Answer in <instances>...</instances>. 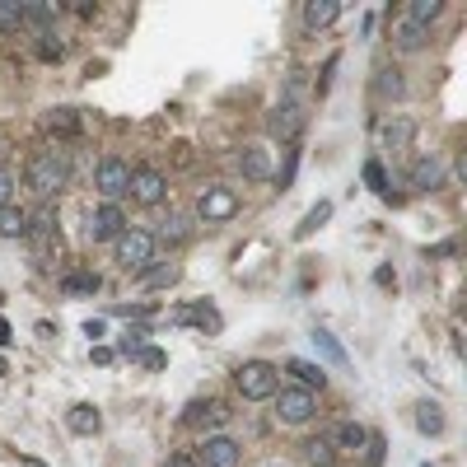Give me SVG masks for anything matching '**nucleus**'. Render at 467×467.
Masks as SVG:
<instances>
[{
  "label": "nucleus",
  "instance_id": "22",
  "mask_svg": "<svg viewBox=\"0 0 467 467\" xmlns=\"http://www.w3.org/2000/svg\"><path fill=\"white\" fill-rule=\"evenodd\" d=\"M393 43H397V52H421L425 43H430V29H421V24H397Z\"/></svg>",
  "mask_w": 467,
  "mask_h": 467
},
{
  "label": "nucleus",
  "instance_id": "19",
  "mask_svg": "<svg viewBox=\"0 0 467 467\" xmlns=\"http://www.w3.org/2000/svg\"><path fill=\"white\" fill-rule=\"evenodd\" d=\"M98 271H66L61 276V295H98Z\"/></svg>",
  "mask_w": 467,
  "mask_h": 467
},
{
  "label": "nucleus",
  "instance_id": "7",
  "mask_svg": "<svg viewBox=\"0 0 467 467\" xmlns=\"http://www.w3.org/2000/svg\"><path fill=\"white\" fill-rule=\"evenodd\" d=\"M127 182H131V164H127V159H117V154L98 159L94 188H98V196H104V201H113V206H117V196H127Z\"/></svg>",
  "mask_w": 467,
  "mask_h": 467
},
{
  "label": "nucleus",
  "instance_id": "5",
  "mask_svg": "<svg viewBox=\"0 0 467 467\" xmlns=\"http://www.w3.org/2000/svg\"><path fill=\"white\" fill-rule=\"evenodd\" d=\"M85 234L94 243H117L127 234V215H121V206H113V201H98V206H89V215H85Z\"/></svg>",
  "mask_w": 467,
  "mask_h": 467
},
{
  "label": "nucleus",
  "instance_id": "27",
  "mask_svg": "<svg viewBox=\"0 0 467 467\" xmlns=\"http://www.w3.org/2000/svg\"><path fill=\"white\" fill-rule=\"evenodd\" d=\"M178 267H146L140 271V286H150V290H164V286H178Z\"/></svg>",
  "mask_w": 467,
  "mask_h": 467
},
{
  "label": "nucleus",
  "instance_id": "25",
  "mask_svg": "<svg viewBox=\"0 0 467 467\" xmlns=\"http://www.w3.org/2000/svg\"><path fill=\"white\" fill-rule=\"evenodd\" d=\"M304 458H309L313 467H337V449H332V439H328V435H318V439L304 444Z\"/></svg>",
  "mask_w": 467,
  "mask_h": 467
},
{
  "label": "nucleus",
  "instance_id": "33",
  "mask_svg": "<svg viewBox=\"0 0 467 467\" xmlns=\"http://www.w3.org/2000/svg\"><path fill=\"white\" fill-rule=\"evenodd\" d=\"M131 360H136V364H146V370H164V364H169V355H164V351H154V346L131 351Z\"/></svg>",
  "mask_w": 467,
  "mask_h": 467
},
{
  "label": "nucleus",
  "instance_id": "39",
  "mask_svg": "<svg viewBox=\"0 0 467 467\" xmlns=\"http://www.w3.org/2000/svg\"><path fill=\"white\" fill-rule=\"evenodd\" d=\"M295 164H299V150L290 146V150H286V169H280V188H286V182L295 178Z\"/></svg>",
  "mask_w": 467,
  "mask_h": 467
},
{
  "label": "nucleus",
  "instance_id": "12",
  "mask_svg": "<svg viewBox=\"0 0 467 467\" xmlns=\"http://www.w3.org/2000/svg\"><path fill=\"white\" fill-rule=\"evenodd\" d=\"M225 407L220 402H188V412H182V425H192V430H211V425H225Z\"/></svg>",
  "mask_w": 467,
  "mask_h": 467
},
{
  "label": "nucleus",
  "instance_id": "8",
  "mask_svg": "<svg viewBox=\"0 0 467 467\" xmlns=\"http://www.w3.org/2000/svg\"><path fill=\"white\" fill-rule=\"evenodd\" d=\"M127 192H131L136 206H164V196H169V178L159 173V169H131Z\"/></svg>",
  "mask_w": 467,
  "mask_h": 467
},
{
  "label": "nucleus",
  "instance_id": "2",
  "mask_svg": "<svg viewBox=\"0 0 467 467\" xmlns=\"http://www.w3.org/2000/svg\"><path fill=\"white\" fill-rule=\"evenodd\" d=\"M234 383H238V393L248 402H267V397L280 393V370L267 364V360H248V364H238Z\"/></svg>",
  "mask_w": 467,
  "mask_h": 467
},
{
  "label": "nucleus",
  "instance_id": "42",
  "mask_svg": "<svg viewBox=\"0 0 467 467\" xmlns=\"http://www.w3.org/2000/svg\"><path fill=\"white\" fill-rule=\"evenodd\" d=\"M10 341H14V337H10V322L0 318V346H10Z\"/></svg>",
  "mask_w": 467,
  "mask_h": 467
},
{
  "label": "nucleus",
  "instance_id": "35",
  "mask_svg": "<svg viewBox=\"0 0 467 467\" xmlns=\"http://www.w3.org/2000/svg\"><path fill=\"white\" fill-rule=\"evenodd\" d=\"M402 71H379V94H393V98H402Z\"/></svg>",
  "mask_w": 467,
  "mask_h": 467
},
{
  "label": "nucleus",
  "instance_id": "23",
  "mask_svg": "<svg viewBox=\"0 0 467 467\" xmlns=\"http://www.w3.org/2000/svg\"><path fill=\"white\" fill-rule=\"evenodd\" d=\"M416 430L421 435H444V407L439 402H421L416 407Z\"/></svg>",
  "mask_w": 467,
  "mask_h": 467
},
{
  "label": "nucleus",
  "instance_id": "1",
  "mask_svg": "<svg viewBox=\"0 0 467 467\" xmlns=\"http://www.w3.org/2000/svg\"><path fill=\"white\" fill-rule=\"evenodd\" d=\"M24 178H29V188L38 192V196H56L61 188H66V178H71V169H66V159H61L56 150H38L33 159H29V169H24Z\"/></svg>",
  "mask_w": 467,
  "mask_h": 467
},
{
  "label": "nucleus",
  "instance_id": "17",
  "mask_svg": "<svg viewBox=\"0 0 467 467\" xmlns=\"http://www.w3.org/2000/svg\"><path fill=\"white\" fill-rule=\"evenodd\" d=\"M337 19H341V5H337V0H309V5H304V29H332L337 24Z\"/></svg>",
  "mask_w": 467,
  "mask_h": 467
},
{
  "label": "nucleus",
  "instance_id": "16",
  "mask_svg": "<svg viewBox=\"0 0 467 467\" xmlns=\"http://www.w3.org/2000/svg\"><path fill=\"white\" fill-rule=\"evenodd\" d=\"M383 150H407L412 140H416V121L412 117H393V121H383Z\"/></svg>",
  "mask_w": 467,
  "mask_h": 467
},
{
  "label": "nucleus",
  "instance_id": "14",
  "mask_svg": "<svg viewBox=\"0 0 467 467\" xmlns=\"http://www.w3.org/2000/svg\"><path fill=\"white\" fill-rule=\"evenodd\" d=\"M328 439H332V449H337V454H360L364 444H370V430H364L360 421H341Z\"/></svg>",
  "mask_w": 467,
  "mask_h": 467
},
{
  "label": "nucleus",
  "instance_id": "6",
  "mask_svg": "<svg viewBox=\"0 0 467 467\" xmlns=\"http://www.w3.org/2000/svg\"><path fill=\"white\" fill-rule=\"evenodd\" d=\"M318 416V397L309 388H280L276 393V421L280 425H309Z\"/></svg>",
  "mask_w": 467,
  "mask_h": 467
},
{
  "label": "nucleus",
  "instance_id": "3",
  "mask_svg": "<svg viewBox=\"0 0 467 467\" xmlns=\"http://www.w3.org/2000/svg\"><path fill=\"white\" fill-rule=\"evenodd\" d=\"M238 215V192L225 188V182H211L206 192L196 196V220L201 225H225V220Z\"/></svg>",
  "mask_w": 467,
  "mask_h": 467
},
{
  "label": "nucleus",
  "instance_id": "13",
  "mask_svg": "<svg viewBox=\"0 0 467 467\" xmlns=\"http://www.w3.org/2000/svg\"><path fill=\"white\" fill-rule=\"evenodd\" d=\"M24 238L38 243V253H47L52 238H56V211H52V206H38V211L29 215V234H24Z\"/></svg>",
  "mask_w": 467,
  "mask_h": 467
},
{
  "label": "nucleus",
  "instance_id": "4",
  "mask_svg": "<svg viewBox=\"0 0 467 467\" xmlns=\"http://www.w3.org/2000/svg\"><path fill=\"white\" fill-rule=\"evenodd\" d=\"M113 253H117V262H121V271H131V276H140L154 262V234H146V229H127L117 243H113Z\"/></svg>",
  "mask_w": 467,
  "mask_h": 467
},
{
  "label": "nucleus",
  "instance_id": "10",
  "mask_svg": "<svg viewBox=\"0 0 467 467\" xmlns=\"http://www.w3.org/2000/svg\"><path fill=\"white\" fill-rule=\"evenodd\" d=\"M267 131H271L276 140H286V146H295V136L304 131V113H299V104H295V98H286V104H276V108H271V117H267Z\"/></svg>",
  "mask_w": 467,
  "mask_h": 467
},
{
  "label": "nucleus",
  "instance_id": "40",
  "mask_svg": "<svg viewBox=\"0 0 467 467\" xmlns=\"http://www.w3.org/2000/svg\"><path fill=\"white\" fill-rule=\"evenodd\" d=\"M164 467H196V458H192V454H173Z\"/></svg>",
  "mask_w": 467,
  "mask_h": 467
},
{
  "label": "nucleus",
  "instance_id": "41",
  "mask_svg": "<svg viewBox=\"0 0 467 467\" xmlns=\"http://www.w3.org/2000/svg\"><path fill=\"white\" fill-rule=\"evenodd\" d=\"M374 280H379V286H397V276H393L388 267H379V271H374Z\"/></svg>",
  "mask_w": 467,
  "mask_h": 467
},
{
  "label": "nucleus",
  "instance_id": "26",
  "mask_svg": "<svg viewBox=\"0 0 467 467\" xmlns=\"http://www.w3.org/2000/svg\"><path fill=\"white\" fill-rule=\"evenodd\" d=\"M439 14H444V0H412V10H407V24H421V29H430Z\"/></svg>",
  "mask_w": 467,
  "mask_h": 467
},
{
  "label": "nucleus",
  "instance_id": "38",
  "mask_svg": "<svg viewBox=\"0 0 467 467\" xmlns=\"http://www.w3.org/2000/svg\"><path fill=\"white\" fill-rule=\"evenodd\" d=\"M38 56H43V61H61L66 52H61V43H52V38H43V43H38Z\"/></svg>",
  "mask_w": 467,
  "mask_h": 467
},
{
  "label": "nucleus",
  "instance_id": "31",
  "mask_svg": "<svg viewBox=\"0 0 467 467\" xmlns=\"http://www.w3.org/2000/svg\"><path fill=\"white\" fill-rule=\"evenodd\" d=\"M364 182H370V192L388 196V173H383V164H379V159H370V164H364Z\"/></svg>",
  "mask_w": 467,
  "mask_h": 467
},
{
  "label": "nucleus",
  "instance_id": "34",
  "mask_svg": "<svg viewBox=\"0 0 467 467\" xmlns=\"http://www.w3.org/2000/svg\"><path fill=\"white\" fill-rule=\"evenodd\" d=\"M192 234V220H182V215H173L169 220V225H164V234H159V238H164V243H182V238H188Z\"/></svg>",
  "mask_w": 467,
  "mask_h": 467
},
{
  "label": "nucleus",
  "instance_id": "11",
  "mask_svg": "<svg viewBox=\"0 0 467 467\" xmlns=\"http://www.w3.org/2000/svg\"><path fill=\"white\" fill-rule=\"evenodd\" d=\"M238 169L248 182H267L271 178V150L267 146H243L238 150Z\"/></svg>",
  "mask_w": 467,
  "mask_h": 467
},
{
  "label": "nucleus",
  "instance_id": "21",
  "mask_svg": "<svg viewBox=\"0 0 467 467\" xmlns=\"http://www.w3.org/2000/svg\"><path fill=\"white\" fill-rule=\"evenodd\" d=\"M29 234V211L0 206V238H24Z\"/></svg>",
  "mask_w": 467,
  "mask_h": 467
},
{
  "label": "nucleus",
  "instance_id": "28",
  "mask_svg": "<svg viewBox=\"0 0 467 467\" xmlns=\"http://www.w3.org/2000/svg\"><path fill=\"white\" fill-rule=\"evenodd\" d=\"M332 215V201H318V206L309 211V215H304V225L295 229V238H309L313 229H322V220H328Z\"/></svg>",
  "mask_w": 467,
  "mask_h": 467
},
{
  "label": "nucleus",
  "instance_id": "9",
  "mask_svg": "<svg viewBox=\"0 0 467 467\" xmlns=\"http://www.w3.org/2000/svg\"><path fill=\"white\" fill-rule=\"evenodd\" d=\"M238 444L229 435H206L196 449V467H238Z\"/></svg>",
  "mask_w": 467,
  "mask_h": 467
},
{
  "label": "nucleus",
  "instance_id": "15",
  "mask_svg": "<svg viewBox=\"0 0 467 467\" xmlns=\"http://www.w3.org/2000/svg\"><path fill=\"white\" fill-rule=\"evenodd\" d=\"M66 425H71V435H98L104 430V416H98V407H89V402H75V407L66 412Z\"/></svg>",
  "mask_w": 467,
  "mask_h": 467
},
{
  "label": "nucleus",
  "instance_id": "37",
  "mask_svg": "<svg viewBox=\"0 0 467 467\" xmlns=\"http://www.w3.org/2000/svg\"><path fill=\"white\" fill-rule=\"evenodd\" d=\"M364 449H370V454H364V467H379V463H383V439H379V435H370V444H364Z\"/></svg>",
  "mask_w": 467,
  "mask_h": 467
},
{
  "label": "nucleus",
  "instance_id": "36",
  "mask_svg": "<svg viewBox=\"0 0 467 467\" xmlns=\"http://www.w3.org/2000/svg\"><path fill=\"white\" fill-rule=\"evenodd\" d=\"M14 188H19V178L10 169H0V206H14Z\"/></svg>",
  "mask_w": 467,
  "mask_h": 467
},
{
  "label": "nucleus",
  "instance_id": "24",
  "mask_svg": "<svg viewBox=\"0 0 467 467\" xmlns=\"http://www.w3.org/2000/svg\"><path fill=\"white\" fill-rule=\"evenodd\" d=\"M0 33H24V0H0Z\"/></svg>",
  "mask_w": 467,
  "mask_h": 467
},
{
  "label": "nucleus",
  "instance_id": "32",
  "mask_svg": "<svg viewBox=\"0 0 467 467\" xmlns=\"http://www.w3.org/2000/svg\"><path fill=\"white\" fill-rule=\"evenodd\" d=\"M47 127H52V131H61V136H75V131H79V117H75L71 108H61V113H52Z\"/></svg>",
  "mask_w": 467,
  "mask_h": 467
},
{
  "label": "nucleus",
  "instance_id": "30",
  "mask_svg": "<svg viewBox=\"0 0 467 467\" xmlns=\"http://www.w3.org/2000/svg\"><path fill=\"white\" fill-rule=\"evenodd\" d=\"M52 19H56L52 5H33V0H24V29H29V24H33V29H47Z\"/></svg>",
  "mask_w": 467,
  "mask_h": 467
},
{
  "label": "nucleus",
  "instance_id": "29",
  "mask_svg": "<svg viewBox=\"0 0 467 467\" xmlns=\"http://www.w3.org/2000/svg\"><path fill=\"white\" fill-rule=\"evenodd\" d=\"M313 346H318L322 355H328L332 364H346V351H341V346H337V337H332L328 328H318V332H313Z\"/></svg>",
  "mask_w": 467,
  "mask_h": 467
},
{
  "label": "nucleus",
  "instance_id": "18",
  "mask_svg": "<svg viewBox=\"0 0 467 467\" xmlns=\"http://www.w3.org/2000/svg\"><path fill=\"white\" fill-rule=\"evenodd\" d=\"M439 182H444V164H439L435 154H421L416 164H412V188H421V192H435Z\"/></svg>",
  "mask_w": 467,
  "mask_h": 467
},
{
  "label": "nucleus",
  "instance_id": "20",
  "mask_svg": "<svg viewBox=\"0 0 467 467\" xmlns=\"http://www.w3.org/2000/svg\"><path fill=\"white\" fill-rule=\"evenodd\" d=\"M286 370L299 379V388H322V383H328V374H322V364H309V360H286Z\"/></svg>",
  "mask_w": 467,
  "mask_h": 467
}]
</instances>
